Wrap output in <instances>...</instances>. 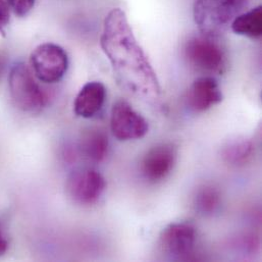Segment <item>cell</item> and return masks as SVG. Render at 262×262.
<instances>
[{
	"label": "cell",
	"instance_id": "16",
	"mask_svg": "<svg viewBox=\"0 0 262 262\" xmlns=\"http://www.w3.org/2000/svg\"><path fill=\"white\" fill-rule=\"evenodd\" d=\"M7 4L18 16H24L34 7L36 0H6Z\"/></svg>",
	"mask_w": 262,
	"mask_h": 262
},
{
	"label": "cell",
	"instance_id": "12",
	"mask_svg": "<svg viewBox=\"0 0 262 262\" xmlns=\"http://www.w3.org/2000/svg\"><path fill=\"white\" fill-rule=\"evenodd\" d=\"M108 138L101 130L91 129L82 135L80 149L82 153L94 162H101L108 152Z\"/></svg>",
	"mask_w": 262,
	"mask_h": 262
},
{
	"label": "cell",
	"instance_id": "6",
	"mask_svg": "<svg viewBox=\"0 0 262 262\" xmlns=\"http://www.w3.org/2000/svg\"><path fill=\"white\" fill-rule=\"evenodd\" d=\"M196 229L188 223L166 226L159 236V247L167 257L176 260L188 259L196 244Z\"/></svg>",
	"mask_w": 262,
	"mask_h": 262
},
{
	"label": "cell",
	"instance_id": "17",
	"mask_svg": "<svg viewBox=\"0 0 262 262\" xmlns=\"http://www.w3.org/2000/svg\"><path fill=\"white\" fill-rule=\"evenodd\" d=\"M9 23V8L4 0H0V33H4V28Z\"/></svg>",
	"mask_w": 262,
	"mask_h": 262
},
{
	"label": "cell",
	"instance_id": "2",
	"mask_svg": "<svg viewBox=\"0 0 262 262\" xmlns=\"http://www.w3.org/2000/svg\"><path fill=\"white\" fill-rule=\"evenodd\" d=\"M248 3L249 0H195L194 20L203 36L215 38L227 31Z\"/></svg>",
	"mask_w": 262,
	"mask_h": 262
},
{
	"label": "cell",
	"instance_id": "9",
	"mask_svg": "<svg viewBox=\"0 0 262 262\" xmlns=\"http://www.w3.org/2000/svg\"><path fill=\"white\" fill-rule=\"evenodd\" d=\"M177 160V150L171 144H159L148 150L142 161V173L146 180L157 183L172 170Z\"/></svg>",
	"mask_w": 262,
	"mask_h": 262
},
{
	"label": "cell",
	"instance_id": "5",
	"mask_svg": "<svg viewBox=\"0 0 262 262\" xmlns=\"http://www.w3.org/2000/svg\"><path fill=\"white\" fill-rule=\"evenodd\" d=\"M184 55L191 67L207 74H223L227 68L225 51L209 37L188 40L184 47Z\"/></svg>",
	"mask_w": 262,
	"mask_h": 262
},
{
	"label": "cell",
	"instance_id": "13",
	"mask_svg": "<svg viewBox=\"0 0 262 262\" xmlns=\"http://www.w3.org/2000/svg\"><path fill=\"white\" fill-rule=\"evenodd\" d=\"M254 153V144L246 138H237L229 141L221 150L225 162L233 166H240L250 160Z\"/></svg>",
	"mask_w": 262,
	"mask_h": 262
},
{
	"label": "cell",
	"instance_id": "4",
	"mask_svg": "<svg viewBox=\"0 0 262 262\" xmlns=\"http://www.w3.org/2000/svg\"><path fill=\"white\" fill-rule=\"evenodd\" d=\"M30 63L35 77L46 84L59 82L69 68V57L62 47L53 43L37 46L31 54Z\"/></svg>",
	"mask_w": 262,
	"mask_h": 262
},
{
	"label": "cell",
	"instance_id": "3",
	"mask_svg": "<svg viewBox=\"0 0 262 262\" xmlns=\"http://www.w3.org/2000/svg\"><path fill=\"white\" fill-rule=\"evenodd\" d=\"M11 99L25 113H39L46 105L45 92L35 81L29 68L21 62L12 67L8 77Z\"/></svg>",
	"mask_w": 262,
	"mask_h": 262
},
{
	"label": "cell",
	"instance_id": "15",
	"mask_svg": "<svg viewBox=\"0 0 262 262\" xmlns=\"http://www.w3.org/2000/svg\"><path fill=\"white\" fill-rule=\"evenodd\" d=\"M195 203L199 212L205 215H211L220 207V191L212 186H204L197 192Z\"/></svg>",
	"mask_w": 262,
	"mask_h": 262
},
{
	"label": "cell",
	"instance_id": "7",
	"mask_svg": "<svg viewBox=\"0 0 262 262\" xmlns=\"http://www.w3.org/2000/svg\"><path fill=\"white\" fill-rule=\"evenodd\" d=\"M105 188L106 183L102 174L90 168L73 171L66 185L69 197L81 205H91L97 202Z\"/></svg>",
	"mask_w": 262,
	"mask_h": 262
},
{
	"label": "cell",
	"instance_id": "10",
	"mask_svg": "<svg viewBox=\"0 0 262 262\" xmlns=\"http://www.w3.org/2000/svg\"><path fill=\"white\" fill-rule=\"evenodd\" d=\"M223 92L217 81L209 76L196 79L189 87L185 100L194 113H204L223 101Z\"/></svg>",
	"mask_w": 262,
	"mask_h": 262
},
{
	"label": "cell",
	"instance_id": "8",
	"mask_svg": "<svg viewBox=\"0 0 262 262\" xmlns=\"http://www.w3.org/2000/svg\"><path fill=\"white\" fill-rule=\"evenodd\" d=\"M111 129L120 141L143 138L149 130L147 121L127 101L120 100L112 108Z\"/></svg>",
	"mask_w": 262,
	"mask_h": 262
},
{
	"label": "cell",
	"instance_id": "14",
	"mask_svg": "<svg viewBox=\"0 0 262 262\" xmlns=\"http://www.w3.org/2000/svg\"><path fill=\"white\" fill-rule=\"evenodd\" d=\"M234 33L249 38H259L262 33L261 6L239 14L231 24Z\"/></svg>",
	"mask_w": 262,
	"mask_h": 262
},
{
	"label": "cell",
	"instance_id": "11",
	"mask_svg": "<svg viewBox=\"0 0 262 262\" xmlns=\"http://www.w3.org/2000/svg\"><path fill=\"white\" fill-rule=\"evenodd\" d=\"M105 98V86L97 81L89 82L78 93L74 102V112L80 118L92 119L101 112Z\"/></svg>",
	"mask_w": 262,
	"mask_h": 262
},
{
	"label": "cell",
	"instance_id": "18",
	"mask_svg": "<svg viewBox=\"0 0 262 262\" xmlns=\"http://www.w3.org/2000/svg\"><path fill=\"white\" fill-rule=\"evenodd\" d=\"M8 249V239L3 227L0 224V256L4 255Z\"/></svg>",
	"mask_w": 262,
	"mask_h": 262
},
{
	"label": "cell",
	"instance_id": "1",
	"mask_svg": "<svg viewBox=\"0 0 262 262\" xmlns=\"http://www.w3.org/2000/svg\"><path fill=\"white\" fill-rule=\"evenodd\" d=\"M100 44L126 91L145 100L158 98L160 86L155 71L121 8H114L106 15Z\"/></svg>",
	"mask_w": 262,
	"mask_h": 262
}]
</instances>
